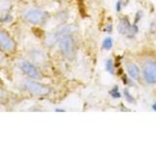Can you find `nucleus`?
I'll return each mask as SVG.
<instances>
[{"mask_svg":"<svg viewBox=\"0 0 156 146\" xmlns=\"http://www.w3.org/2000/svg\"><path fill=\"white\" fill-rule=\"evenodd\" d=\"M49 17L50 15L48 12L37 8H29L24 10L23 13V18L24 21L30 24H35V26L45 24L49 19Z\"/></svg>","mask_w":156,"mask_h":146,"instance_id":"nucleus-1","label":"nucleus"},{"mask_svg":"<svg viewBox=\"0 0 156 146\" xmlns=\"http://www.w3.org/2000/svg\"><path fill=\"white\" fill-rule=\"evenodd\" d=\"M23 86L29 94L36 96H47L51 94V88L34 79H27L23 82Z\"/></svg>","mask_w":156,"mask_h":146,"instance_id":"nucleus-2","label":"nucleus"},{"mask_svg":"<svg viewBox=\"0 0 156 146\" xmlns=\"http://www.w3.org/2000/svg\"><path fill=\"white\" fill-rule=\"evenodd\" d=\"M18 66L22 70L23 74H26L28 78L34 80H41L42 74L39 71L37 66L32 61H28L26 60H21L18 61Z\"/></svg>","mask_w":156,"mask_h":146,"instance_id":"nucleus-3","label":"nucleus"},{"mask_svg":"<svg viewBox=\"0 0 156 146\" xmlns=\"http://www.w3.org/2000/svg\"><path fill=\"white\" fill-rule=\"evenodd\" d=\"M58 48L62 55L66 57H71L75 52V41L74 38L70 34L62 36L58 41Z\"/></svg>","mask_w":156,"mask_h":146,"instance_id":"nucleus-4","label":"nucleus"},{"mask_svg":"<svg viewBox=\"0 0 156 146\" xmlns=\"http://www.w3.org/2000/svg\"><path fill=\"white\" fill-rule=\"evenodd\" d=\"M71 31V26H62L60 27L56 28L55 30H53L47 35L45 39V43L48 47H52L54 46L57 42L60 41V39L66 35V34H69Z\"/></svg>","mask_w":156,"mask_h":146,"instance_id":"nucleus-5","label":"nucleus"},{"mask_svg":"<svg viewBox=\"0 0 156 146\" xmlns=\"http://www.w3.org/2000/svg\"><path fill=\"white\" fill-rule=\"evenodd\" d=\"M143 73L145 81L148 84H156V61H148L144 63Z\"/></svg>","mask_w":156,"mask_h":146,"instance_id":"nucleus-6","label":"nucleus"},{"mask_svg":"<svg viewBox=\"0 0 156 146\" xmlns=\"http://www.w3.org/2000/svg\"><path fill=\"white\" fill-rule=\"evenodd\" d=\"M28 57L34 64L43 65L47 61V55L39 48H32L28 53Z\"/></svg>","mask_w":156,"mask_h":146,"instance_id":"nucleus-7","label":"nucleus"},{"mask_svg":"<svg viewBox=\"0 0 156 146\" xmlns=\"http://www.w3.org/2000/svg\"><path fill=\"white\" fill-rule=\"evenodd\" d=\"M0 47L7 52H13L16 48V43L13 38L6 32L0 30Z\"/></svg>","mask_w":156,"mask_h":146,"instance_id":"nucleus-8","label":"nucleus"},{"mask_svg":"<svg viewBox=\"0 0 156 146\" xmlns=\"http://www.w3.org/2000/svg\"><path fill=\"white\" fill-rule=\"evenodd\" d=\"M131 26H132V24L129 21V19L128 18H122L119 21L118 26H117V30H118V32L120 34L127 35L128 32L130 31Z\"/></svg>","mask_w":156,"mask_h":146,"instance_id":"nucleus-9","label":"nucleus"},{"mask_svg":"<svg viewBox=\"0 0 156 146\" xmlns=\"http://www.w3.org/2000/svg\"><path fill=\"white\" fill-rule=\"evenodd\" d=\"M126 69L128 72V75L132 77L135 80H138L140 77V69L134 63H127L126 64Z\"/></svg>","mask_w":156,"mask_h":146,"instance_id":"nucleus-10","label":"nucleus"},{"mask_svg":"<svg viewBox=\"0 0 156 146\" xmlns=\"http://www.w3.org/2000/svg\"><path fill=\"white\" fill-rule=\"evenodd\" d=\"M105 70L109 73V74L113 75L115 73V69H114V63H113V61L112 60H107L106 62H105Z\"/></svg>","mask_w":156,"mask_h":146,"instance_id":"nucleus-11","label":"nucleus"},{"mask_svg":"<svg viewBox=\"0 0 156 146\" xmlns=\"http://www.w3.org/2000/svg\"><path fill=\"white\" fill-rule=\"evenodd\" d=\"M11 7V0H1L0 2V11L6 12Z\"/></svg>","mask_w":156,"mask_h":146,"instance_id":"nucleus-12","label":"nucleus"},{"mask_svg":"<svg viewBox=\"0 0 156 146\" xmlns=\"http://www.w3.org/2000/svg\"><path fill=\"white\" fill-rule=\"evenodd\" d=\"M113 46V42H112V39L110 37H106L105 38V40L102 41V49L104 50H110Z\"/></svg>","mask_w":156,"mask_h":146,"instance_id":"nucleus-13","label":"nucleus"},{"mask_svg":"<svg viewBox=\"0 0 156 146\" xmlns=\"http://www.w3.org/2000/svg\"><path fill=\"white\" fill-rule=\"evenodd\" d=\"M123 95H124V97L126 99V100L129 102V103H135L136 102V100H135V99L133 97V96L131 95V92L127 90V89H125L124 90V92H123Z\"/></svg>","mask_w":156,"mask_h":146,"instance_id":"nucleus-14","label":"nucleus"},{"mask_svg":"<svg viewBox=\"0 0 156 146\" xmlns=\"http://www.w3.org/2000/svg\"><path fill=\"white\" fill-rule=\"evenodd\" d=\"M110 96L113 97V99H119V97H121V92H119L118 87L117 86L113 87V89L110 91Z\"/></svg>","mask_w":156,"mask_h":146,"instance_id":"nucleus-15","label":"nucleus"},{"mask_svg":"<svg viewBox=\"0 0 156 146\" xmlns=\"http://www.w3.org/2000/svg\"><path fill=\"white\" fill-rule=\"evenodd\" d=\"M12 21H13V17L10 14H5L0 18V23H10Z\"/></svg>","mask_w":156,"mask_h":146,"instance_id":"nucleus-16","label":"nucleus"},{"mask_svg":"<svg viewBox=\"0 0 156 146\" xmlns=\"http://www.w3.org/2000/svg\"><path fill=\"white\" fill-rule=\"evenodd\" d=\"M122 6H123V5H122V0H118V1H117V3H116V5H115L116 11L117 12H120L121 10H122Z\"/></svg>","mask_w":156,"mask_h":146,"instance_id":"nucleus-17","label":"nucleus"},{"mask_svg":"<svg viewBox=\"0 0 156 146\" xmlns=\"http://www.w3.org/2000/svg\"><path fill=\"white\" fill-rule=\"evenodd\" d=\"M140 16H141V12H140V11L139 13H136V19H135V23H136V22H139V21H140Z\"/></svg>","mask_w":156,"mask_h":146,"instance_id":"nucleus-18","label":"nucleus"},{"mask_svg":"<svg viewBox=\"0 0 156 146\" xmlns=\"http://www.w3.org/2000/svg\"><path fill=\"white\" fill-rule=\"evenodd\" d=\"M105 30L106 31V32H111L112 31V26H111V24H108V26H107L106 27H105Z\"/></svg>","mask_w":156,"mask_h":146,"instance_id":"nucleus-19","label":"nucleus"},{"mask_svg":"<svg viewBox=\"0 0 156 146\" xmlns=\"http://www.w3.org/2000/svg\"><path fill=\"white\" fill-rule=\"evenodd\" d=\"M3 95H4V92H3V90L1 89V88H0V97H2Z\"/></svg>","mask_w":156,"mask_h":146,"instance_id":"nucleus-20","label":"nucleus"},{"mask_svg":"<svg viewBox=\"0 0 156 146\" xmlns=\"http://www.w3.org/2000/svg\"><path fill=\"white\" fill-rule=\"evenodd\" d=\"M151 107H152V109H153L154 111H156V102H154V103L152 104V106H151Z\"/></svg>","mask_w":156,"mask_h":146,"instance_id":"nucleus-21","label":"nucleus"},{"mask_svg":"<svg viewBox=\"0 0 156 146\" xmlns=\"http://www.w3.org/2000/svg\"></svg>","mask_w":156,"mask_h":146,"instance_id":"nucleus-22","label":"nucleus"}]
</instances>
